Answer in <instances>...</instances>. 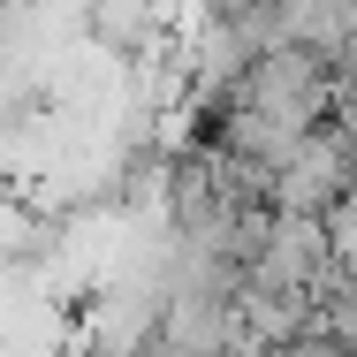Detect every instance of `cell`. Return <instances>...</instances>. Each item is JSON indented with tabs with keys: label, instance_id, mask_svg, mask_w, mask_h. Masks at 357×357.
<instances>
[{
	"label": "cell",
	"instance_id": "obj_1",
	"mask_svg": "<svg viewBox=\"0 0 357 357\" xmlns=\"http://www.w3.org/2000/svg\"><path fill=\"white\" fill-rule=\"evenodd\" d=\"M342 190H350V144H342L335 122H327V130H312V137H304L282 167L266 175L274 213H296V220H327V206H335Z\"/></svg>",
	"mask_w": 357,
	"mask_h": 357
},
{
	"label": "cell",
	"instance_id": "obj_2",
	"mask_svg": "<svg viewBox=\"0 0 357 357\" xmlns=\"http://www.w3.org/2000/svg\"><path fill=\"white\" fill-rule=\"evenodd\" d=\"M335 274V251H327V228L319 220H296V213H274L266 220V243H259V259H251V289H274V296H304L312 304V289Z\"/></svg>",
	"mask_w": 357,
	"mask_h": 357
}]
</instances>
